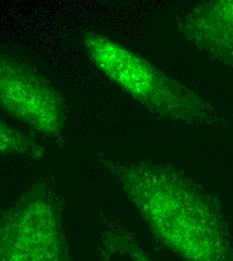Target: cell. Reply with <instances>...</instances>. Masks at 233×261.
Listing matches in <instances>:
<instances>
[{
  "label": "cell",
  "mask_w": 233,
  "mask_h": 261,
  "mask_svg": "<svg viewBox=\"0 0 233 261\" xmlns=\"http://www.w3.org/2000/svg\"><path fill=\"white\" fill-rule=\"evenodd\" d=\"M0 261H71L60 203L46 182L34 183L2 212Z\"/></svg>",
  "instance_id": "3"
},
{
  "label": "cell",
  "mask_w": 233,
  "mask_h": 261,
  "mask_svg": "<svg viewBox=\"0 0 233 261\" xmlns=\"http://www.w3.org/2000/svg\"><path fill=\"white\" fill-rule=\"evenodd\" d=\"M0 102L3 111L50 138H60L66 106L55 87L19 60L1 55Z\"/></svg>",
  "instance_id": "4"
},
{
  "label": "cell",
  "mask_w": 233,
  "mask_h": 261,
  "mask_svg": "<svg viewBox=\"0 0 233 261\" xmlns=\"http://www.w3.org/2000/svg\"><path fill=\"white\" fill-rule=\"evenodd\" d=\"M178 28L198 49L233 67V0L200 3L179 20Z\"/></svg>",
  "instance_id": "5"
},
{
  "label": "cell",
  "mask_w": 233,
  "mask_h": 261,
  "mask_svg": "<svg viewBox=\"0 0 233 261\" xmlns=\"http://www.w3.org/2000/svg\"><path fill=\"white\" fill-rule=\"evenodd\" d=\"M0 151L2 155L19 154L41 159L44 155V148L34 142L28 135L9 127L1 120Z\"/></svg>",
  "instance_id": "7"
},
{
  "label": "cell",
  "mask_w": 233,
  "mask_h": 261,
  "mask_svg": "<svg viewBox=\"0 0 233 261\" xmlns=\"http://www.w3.org/2000/svg\"><path fill=\"white\" fill-rule=\"evenodd\" d=\"M99 261H154L127 231L105 230L99 245Z\"/></svg>",
  "instance_id": "6"
},
{
  "label": "cell",
  "mask_w": 233,
  "mask_h": 261,
  "mask_svg": "<svg viewBox=\"0 0 233 261\" xmlns=\"http://www.w3.org/2000/svg\"><path fill=\"white\" fill-rule=\"evenodd\" d=\"M84 44L100 71L152 113L186 124H211L216 120L214 107L207 99L121 43L89 33Z\"/></svg>",
  "instance_id": "2"
},
{
  "label": "cell",
  "mask_w": 233,
  "mask_h": 261,
  "mask_svg": "<svg viewBox=\"0 0 233 261\" xmlns=\"http://www.w3.org/2000/svg\"><path fill=\"white\" fill-rule=\"evenodd\" d=\"M157 240L182 261H233L226 220L216 200L182 171L151 161L100 156Z\"/></svg>",
  "instance_id": "1"
}]
</instances>
